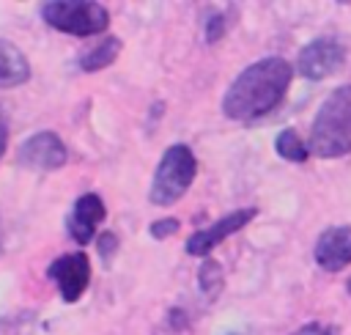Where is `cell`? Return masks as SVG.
Instances as JSON below:
<instances>
[{"label":"cell","mask_w":351,"mask_h":335,"mask_svg":"<svg viewBox=\"0 0 351 335\" xmlns=\"http://www.w3.org/2000/svg\"><path fill=\"white\" fill-rule=\"evenodd\" d=\"M293 77V66L285 58H261L250 63L225 91L222 113L230 121H255L271 113Z\"/></svg>","instance_id":"obj_1"},{"label":"cell","mask_w":351,"mask_h":335,"mask_svg":"<svg viewBox=\"0 0 351 335\" xmlns=\"http://www.w3.org/2000/svg\"><path fill=\"white\" fill-rule=\"evenodd\" d=\"M307 148L324 159L351 154V85H340L324 99L313 118Z\"/></svg>","instance_id":"obj_2"},{"label":"cell","mask_w":351,"mask_h":335,"mask_svg":"<svg viewBox=\"0 0 351 335\" xmlns=\"http://www.w3.org/2000/svg\"><path fill=\"white\" fill-rule=\"evenodd\" d=\"M197 173V159L192 154V148L186 143H176L170 146L154 173L148 198L156 206H173L178 198H184V192L189 189V184L195 181Z\"/></svg>","instance_id":"obj_3"},{"label":"cell","mask_w":351,"mask_h":335,"mask_svg":"<svg viewBox=\"0 0 351 335\" xmlns=\"http://www.w3.org/2000/svg\"><path fill=\"white\" fill-rule=\"evenodd\" d=\"M41 19L69 36H96L110 25V14L96 0H49L41 5Z\"/></svg>","instance_id":"obj_4"},{"label":"cell","mask_w":351,"mask_h":335,"mask_svg":"<svg viewBox=\"0 0 351 335\" xmlns=\"http://www.w3.org/2000/svg\"><path fill=\"white\" fill-rule=\"evenodd\" d=\"M47 277L58 283V291L66 302H77L88 283H90V264L85 253H66L58 255L49 266H47Z\"/></svg>","instance_id":"obj_5"},{"label":"cell","mask_w":351,"mask_h":335,"mask_svg":"<svg viewBox=\"0 0 351 335\" xmlns=\"http://www.w3.org/2000/svg\"><path fill=\"white\" fill-rule=\"evenodd\" d=\"M16 159H19V165H25L30 170H58V168L66 165L69 151H66V143L55 132L44 129V132L30 135L19 146V157Z\"/></svg>","instance_id":"obj_6"},{"label":"cell","mask_w":351,"mask_h":335,"mask_svg":"<svg viewBox=\"0 0 351 335\" xmlns=\"http://www.w3.org/2000/svg\"><path fill=\"white\" fill-rule=\"evenodd\" d=\"M343 47L335 38H315L307 47H302L299 58H296V71L304 80H324L329 74H335L343 66Z\"/></svg>","instance_id":"obj_7"},{"label":"cell","mask_w":351,"mask_h":335,"mask_svg":"<svg viewBox=\"0 0 351 335\" xmlns=\"http://www.w3.org/2000/svg\"><path fill=\"white\" fill-rule=\"evenodd\" d=\"M255 214H258L255 209H236V211L219 217L217 222H211L208 228H203V231H197V233H192L186 239V253L189 255H208L222 239H228L230 233L241 231Z\"/></svg>","instance_id":"obj_8"},{"label":"cell","mask_w":351,"mask_h":335,"mask_svg":"<svg viewBox=\"0 0 351 335\" xmlns=\"http://www.w3.org/2000/svg\"><path fill=\"white\" fill-rule=\"evenodd\" d=\"M107 209H104V200L96 195V192H85L77 198V203L71 206L69 217H66V231L69 236L77 242V244H88L99 228V222L104 220Z\"/></svg>","instance_id":"obj_9"},{"label":"cell","mask_w":351,"mask_h":335,"mask_svg":"<svg viewBox=\"0 0 351 335\" xmlns=\"http://www.w3.org/2000/svg\"><path fill=\"white\" fill-rule=\"evenodd\" d=\"M315 264L326 272H340L351 264V228L335 225L326 228L315 242Z\"/></svg>","instance_id":"obj_10"},{"label":"cell","mask_w":351,"mask_h":335,"mask_svg":"<svg viewBox=\"0 0 351 335\" xmlns=\"http://www.w3.org/2000/svg\"><path fill=\"white\" fill-rule=\"evenodd\" d=\"M30 80V63L19 47L0 38V88H16Z\"/></svg>","instance_id":"obj_11"},{"label":"cell","mask_w":351,"mask_h":335,"mask_svg":"<svg viewBox=\"0 0 351 335\" xmlns=\"http://www.w3.org/2000/svg\"><path fill=\"white\" fill-rule=\"evenodd\" d=\"M118 52H121V38L107 36V38L96 41L90 49H85L77 58V66H80V71H99V69H107L110 63H115Z\"/></svg>","instance_id":"obj_12"},{"label":"cell","mask_w":351,"mask_h":335,"mask_svg":"<svg viewBox=\"0 0 351 335\" xmlns=\"http://www.w3.org/2000/svg\"><path fill=\"white\" fill-rule=\"evenodd\" d=\"M274 148L282 159L288 162H304L310 157V148L302 143V137L293 132V129H282L277 137H274Z\"/></svg>","instance_id":"obj_13"},{"label":"cell","mask_w":351,"mask_h":335,"mask_svg":"<svg viewBox=\"0 0 351 335\" xmlns=\"http://www.w3.org/2000/svg\"><path fill=\"white\" fill-rule=\"evenodd\" d=\"M197 280H200V291L208 294V297H214L222 288V269H219V264L211 261V258L203 261V266L197 272Z\"/></svg>","instance_id":"obj_14"},{"label":"cell","mask_w":351,"mask_h":335,"mask_svg":"<svg viewBox=\"0 0 351 335\" xmlns=\"http://www.w3.org/2000/svg\"><path fill=\"white\" fill-rule=\"evenodd\" d=\"M178 231V220L176 217H162V220H156V222H151L148 225V233L154 236V239H167V236H173Z\"/></svg>","instance_id":"obj_15"},{"label":"cell","mask_w":351,"mask_h":335,"mask_svg":"<svg viewBox=\"0 0 351 335\" xmlns=\"http://www.w3.org/2000/svg\"><path fill=\"white\" fill-rule=\"evenodd\" d=\"M225 27H228V19H225L222 14H211V16L206 19V41H208V44L219 41V38L225 36Z\"/></svg>","instance_id":"obj_16"},{"label":"cell","mask_w":351,"mask_h":335,"mask_svg":"<svg viewBox=\"0 0 351 335\" xmlns=\"http://www.w3.org/2000/svg\"><path fill=\"white\" fill-rule=\"evenodd\" d=\"M96 250H99V255L110 264V258H112V255H115V250H118V236H115L112 231L99 233V239H96Z\"/></svg>","instance_id":"obj_17"},{"label":"cell","mask_w":351,"mask_h":335,"mask_svg":"<svg viewBox=\"0 0 351 335\" xmlns=\"http://www.w3.org/2000/svg\"><path fill=\"white\" fill-rule=\"evenodd\" d=\"M291 335H332V330H329V327H324V324H318V321H313V324L299 327V330H296V332H291Z\"/></svg>","instance_id":"obj_18"},{"label":"cell","mask_w":351,"mask_h":335,"mask_svg":"<svg viewBox=\"0 0 351 335\" xmlns=\"http://www.w3.org/2000/svg\"><path fill=\"white\" fill-rule=\"evenodd\" d=\"M5 146H8V118L0 113V159L5 154Z\"/></svg>","instance_id":"obj_19"},{"label":"cell","mask_w":351,"mask_h":335,"mask_svg":"<svg viewBox=\"0 0 351 335\" xmlns=\"http://www.w3.org/2000/svg\"><path fill=\"white\" fill-rule=\"evenodd\" d=\"M348 288H351V280H348Z\"/></svg>","instance_id":"obj_20"}]
</instances>
